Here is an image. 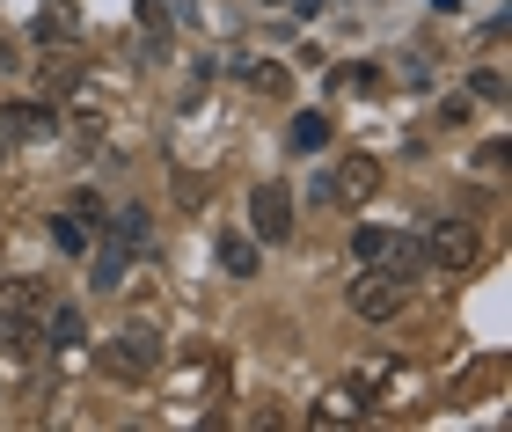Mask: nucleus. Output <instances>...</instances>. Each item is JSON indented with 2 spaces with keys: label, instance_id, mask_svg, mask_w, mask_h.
<instances>
[{
  "label": "nucleus",
  "instance_id": "nucleus-1",
  "mask_svg": "<svg viewBox=\"0 0 512 432\" xmlns=\"http://www.w3.org/2000/svg\"><path fill=\"white\" fill-rule=\"evenodd\" d=\"M344 301H352V315H359V323H395V315H403V301H410V286L395 279V271L366 264L359 279H352V293H344Z\"/></svg>",
  "mask_w": 512,
  "mask_h": 432
},
{
  "label": "nucleus",
  "instance_id": "nucleus-2",
  "mask_svg": "<svg viewBox=\"0 0 512 432\" xmlns=\"http://www.w3.org/2000/svg\"><path fill=\"white\" fill-rule=\"evenodd\" d=\"M96 367H103L110 381H154V374H161V337H154V330H132V337H118V345L96 352Z\"/></svg>",
  "mask_w": 512,
  "mask_h": 432
},
{
  "label": "nucleus",
  "instance_id": "nucleus-3",
  "mask_svg": "<svg viewBox=\"0 0 512 432\" xmlns=\"http://www.w3.org/2000/svg\"><path fill=\"white\" fill-rule=\"evenodd\" d=\"M417 242H425V264L432 271H469L476 264V227L469 220H432Z\"/></svg>",
  "mask_w": 512,
  "mask_h": 432
},
{
  "label": "nucleus",
  "instance_id": "nucleus-4",
  "mask_svg": "<svg viewBox=\"0 0 512 432\" xmlns=\"http://www.w3.org/2000/svg\"><path fill=\"white\" fill-rule=\"evenodd\" d=\"M249 235L264 242V249H278L293 235V198H286V184H256L249 191Z\"/></svg>",
  "mask_w": 512,
  "mask_h": 432
},
{
  "label": "nucleus",
  "instance_id": "nucleus-5",
  "mask_svg": "<svg viewBox=\"0 0 512 432\" xmlns=\"http://www.w3.org/2000/svg\"><path fill=\"white\" fill-rule=\"evenodd\" d=\"M374 191H381V162H374V154H344V176H330V198H344V206H366Z\"/></svg>",
  "mask_w": 512,
  "mask_h": 432
},
{
  "label": "nucleus",
  "instance_id": "nucleus-6",
  "mask_svg": "<svg viewBox=\"0 0 512 432\" xmlns=\"http://www.w3.org/2000/svg\"><path fill=\"white\" fill-rule=\"evenodd\" d=\"M0 132H8V140H52L59 110L52 103H8V110H0Z\"/></svg>",
  "mask_w": 512,
  "mask_h": 432
},
{
  "label": "nucleus",
  "instance_id": "nucleus-7",
  "mask_svg": "<svg viewBox=\"0 0 512 432\" xmlns=\"http://www.w3.org/2000/svg\"><path fill=\"white\" fill-rule=\"evenodd\" d=\"M37 345H44L37 315H22V308H8V301H0V352H8V359H30Z\"/></svg>",
  "mask_w": 512,
  "mask_h": 432
},
{
  "label": "nucleus",
  "instance_id": "nucleus-8",
  "mask_svg": "<svg viewBox=\"0 0 512 432\" xmlns=\"http://www.w3.org/2000/svg\"><path fill=\"white\" fill-rule=\"evenodd\" d=\"M359 411H366V389H359V381H344V389H330V396H322L315 411H308V425L330 432V425H352Z\"/></svg>",
  "mask_w": 512,
  "mask_h": 432
},
{
  "label": "nucleus",
  "instance_id": "nucleus-9",
  "mask_svg": "<svg viewBox=\"0 0 512 432\" xmlns=\"http://www.w3.org/2000/svg\"><path fill=\"white\" fill-rule=\"evenodd\" d=\"M37 37L44 44H81V8L74 0H44L37 8Z\"/></svg>",
  "mask_w": 512,
  "mask_h": 432
},
{
  "label": "nucleus",
  "instance_id": "nucleus-10",
  "mask_svg": "<svg viewBox=\"0 0 512 432\" xmlns=\"http://www.w3.org/2000/svg\"><path fill=\"white\" fill-rule=\"evenodd\" d=\"M125 264H132V249H125V242H103L96 257H88V286H96V293H118V286H125Z\"/></svg>",
  "mask_w": 512,
  "mask_h": 432
},
{
  "label": "nucleus",
  "instance_id": "nucleus-11",
  "mask_svg": "<svg viewBox=\"0 0 512 432\" xmlns=\"http://www.w3.org/2000/svg\"><path fill=\"white\" fill-rule=\"evenodd\" d=\"M37 330L52 337V345H81V337H88V315H81L74 301H52V308L37 315Z\"/></svg>",
  "mask_w": 512,
  "mask_h": 432
},
{
  "label": "nucleus",
  "instance_id": "nucleus-12",
  "mask_svg": "<svg viewBox=\"0 0 512 432\" xmlns=\"http://www.w3.org/2000/svg\"><path fill=\"white\" fill-rule=\"evenodd\" d=\"M110 242H125V249H154V213H147V206H125L118 220H110Z\"/></svg>",
  "mask_w": 512,
  "mask_h": 432
},
{
  "label": "nucleus",
  "instance_id": "nucleus-13",
  "mask_svg": "<svg viewBox=\"0 0 512 432\" xmlns=\"http://www.w3.org/2000/svg\"><path fill=\"white\" fill-rule=\"evenodd\" d=\"M381 257H388V271H395V279H417V271H425V242H417V235H388V249H381Z\"/></svg>",
  "mask_w": 512,
  "mask_h": 432
},
{
  "label": "nucleus",
  "instance_id": "nucleus-14",
  "mask_svg": "<svg viewBox=\"0 0 512 432\" xmlns=\"http://www.w3.org/2000/svg\"><path fill=\"white\" fill-rule=\"evenodd\" d=\"M256 257H264V242L256 235H220V271H235V279H249Z\"/></svg>",
  "mask_w": 512,
  "mask_h": 432
},
{
  "label": "nucleus",
  "instance_id": "nucleus-15",
  "mask_svg": "<svg viewBox=\"0 0 512 432\" xmlns=\"http://www.w3.org/2000/svg\"><path fill=\"white\" fill-rule=\"evenodd\" d=\"M242 81L256 88V96H286V66H278V59H242Z\"/></svg>",
  "mask_w": 512,
  "mask_h": 432
},
{
  "label": "nucleus",
  "instance_id": "nucleus-16",
  "mask_svg": "<svg viewBox=\"0 0 512 432\" xmlns=\"http://www.w3.org/2000/svg\"><path fill=\"white\" fill-rule=\"evenodd\" d=\"M293 147L322 154V147H330V118H322V110H300V118H293Z\"/></svg>",
  "mask_w": 512,
  "mask_h": 432
},
{
  "label": "nucleus",
  "instance_id": "nucleus-17",
  "mask_svg": "<svg viewBox=\"0 0 512 432\" xmlns=\"http://www.w3.org/2000/svg\"><path fill=\"white\" fill-rule=\"evenodd\" d=\"M52 242L66 249V257H88V220L81 213H52Z\"/></svg>",
  "mask_w": 512,
  "mask_h": 432
},
{
  "label": "nucleus",
  "instance_id": "nucleus-18",
  "mask_svg": "<svg viewBox=\"0 0 512 432\" xmlns=\"http://www.w3.org/2000/svg\"><path fill=\"white\" fill-rule=\"evenodd\" d=\"M461 96H469V103H505V74H491V66H476V74L461 81Z\"/></svg>",
  "mask_w": 512,
  "mask_h": 432
},
{
  "label": "nucleus",
  "instance_id": "nucleus-19",
  "mask_svg": "<svg viewBox=\"0 0 512 432\" xmlns=\"http://www.w3.org/2000/svg\"><path fill=\"white\" fill-rule=\"evenodd\" d=\"M330 88H337V96H344V88L366 96V88H381V74H374V66H330Z\"/></svg>",
  "mask_w": 512,
  "mask_h": 432
},
{
  "label": "nucleus",
  "instance_id": "nucleus-20",
  "mask_svg": "<svg viewBox=\"0 0 512 432\" xmlns=\"http://www.w3.org/2000/svg\"><path fill=\"white\" fill-rule=\"evenodd\" d=\"M381 249H388V227H352V257L359 264H381Z\"/></svg>",
  "mask_w": 512,
  "mask_h": 432
},
{
  "label": "nucleus",
  "instance_id": "nucleus-21",
  "mask_svg": "<svg viewBox=\"0 0 512 432\" xmlns=\"http://www.w3.org/2000/svg\"><path fill=\"white\" fill-rule=\"evenodd\" d=\"M8 308H22V315H44V286H37V279H8Z\"/></svg>",
  "mask_w": 512,
  "mask_h": 432
},
{
  "label": "nucleus",
  "instance_id": "nucleus-22",
  "mask_svg": "<svg viewBox=\"0 0 512 432\" xmlns=\"http://www.w3.org/2000/svg\"><path fill=\"white\" fill-rule=\"evenodd\" d=\"M139 30L154 37V52H161V30H169V8H161V0H139Z\"/></svg>",
  "mask_w": 512,
  "mask_h": 432
},
{
  "label": "nucleus",
  "instance_id": "nucleus-23",
  "mask_svg": "<svg viewBox=\"0 0 512 432\" xmlns=\"http://www.w3.org/2000/svg\"><path fill=\"white\" fill-rule=\"evenodd\" d=\"M512 162V147L505 140H483V154H476V169H505Z\"/></svg>",
  "mask_w": 512,
  "mask_h": 432
},
{
  "label": "nucleus",
  "instance_id": "nucleus-24",
  "mask_svg": "<svg viewBox=\"0 0 512 432\" xmlns=\"http://www.w3.org/2000/svg\"><path fill=\"white\" fill-rule=\"evenodd\" d=\"M0 162H8V132H0Z\"/></svg>",
  "mask_w": 512,
  "mask_h": 432
}]
</instances>
